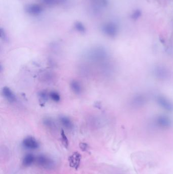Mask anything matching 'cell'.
<instances>
[{"mask_svg":"<svg viewBox=\"0 0 173 174\" xmlns=\"http://www.w3.org/2000/svg\"><path fill=\"white\" fill-rule=\"evenodd\" d=\"M156 102L158 105L164 110L168 112H172L173 111V103L166 97L159 95L156 97Z\"/></svg>","mask_w":173,"mask_h":174,"instance_id":"6da1fadb","label":"cell"},{"mask_svg":"<svg viewBox=\"0 0 173 174\" xmlns=\"http://www.w3.org/2000/svg\"><path fill=\"white\" fill-rule=\"evenodd\" d=\"M154 123L158 127L167 129L172 126V122L170 118L165 115H159L154 120Z\"/></svg>","mask_w":173,"mask_h":174,"instance_id":"7a4b0ae2","label":"cell"},{"mask_svg":"<svg viewBox=\"0 0 173 174\" xmlns=\"http://www.w3.org/2000/svg\"><path fill=\"white\" fill-rule=\"evenodd\" d=\"M102 30L107 36L110 37H114L116 36L118 33V28L116 24L109 22L103 25Z\"/></svg>","mask_w":173,"mask_h":174,"instance_id":"3957f363","label":"cell"},{"mask_svg":"<svg viewBox=\"0 0 173 174\" xmlns=\"http://www.w3.org/2000/svg\"><path fill=\"white\" fill-rule=\"evenodd\" d=\"M154 74L156 78L161 80H165L169 77V71L164 66L156 67L154 70Z\"/></svg>","mask_w":173,"mask_h":174,"instance_id":"277c9868","label":"cell"},{"mask_svg":"<svg viewBox=\"0 0 173 174\" xmlns=\"http://www.w3.org/2000/svg\"><path fill=\"white\" fill-rule=\"evenodd\" d=\"M36 161L38 165L44 168L50 169L53 167V160L44 155L38 156L36 158Z\"/></svg>","mask_w":173,"mask_h":174,"instance_id":"5b68a950","label":"cell"},{"mask_svg":"<svg viewBox=\"0 0 173 174\" xmlns=\"http://www.w3.org/2000/svg\"><path fill=\"white\" fill-rule=\"evenodd\" d=\"M22 145L26 148L31 150H35L39 147L38 141L32 136H28L25 138L22 141Z\"/></svg>","mask_w":173,"mask_h":174,"instance_id":"8992f818","label":"cell"},{"mask_svg":"<svg viewBox=\"0 0 173 174\" xmlns=\"http://www.w3.org/2000/svg\"><path fill=\"white\" fill-rule=\"evenodd\" d=\"M81 159L80 154L77 152H74L69 158V164L71 167H74L77 170L80 164Z\"/></svg>","mask_w":173,"mask_h":174,"instance_id":"52a82bcc","label":"cell"},{"mask_svg":"<svg viewBox=\"0 0 173 174\" xmlns=\"http://www.w3.org/2000/svg\"><path fill=\"white\" fill-rule=\"evenodd\" d=\"M25 10L28 13L32 16H38L42 12V8L37 4H31L27 6Z\"/></svg>","mask_w":173,"mask_h":174,"instance_id":"ba28073f","label":"cell"},{"mask_svg":"<svg viewBox=\"0 0 173 174\" xmlns=\"http://www.w3.org/2000/svg\"><path fill=\"white\" fill-rule=\"evenodd\" d=\"M146 102V98L144 95H136L132 99L130 104L132 107H139L144 105Z\"/></svg>","mask_w":173,"mask_h":174,"instance_id":"9c48e42d","label":"cell"},{"mask_svg":"<svg viewBox=\"0 0 173 174\" xmlns=\"http://www.w3.org/2000/svg\"><path fill=\"white\" fill-rule=\"evenodd\" d=\"M2 93L4 97L10 102H13L15 101L16 98L14 93L12 92L10 88L5 87L3 88Z\"/></svg>","mask_w":173,"mask_h":174,"instance_id":"30bf717a","label":"cell"},{"mask_svg":"<svg viewBox=\"0 0 173 174\" xmlns=\"http://www.w3.org/2000/svg\"><path fill=\"white\" fill-rule=\"evenodd\" d=\"M60 121L65 127L68 129H71L73 127V124L69 118L65 116H61L59 118Z\"/></svg>","mask_w":173,"mask_h":174,"instance_id":"8fae6325","label":"cell"},{"mask_svg":"<svg viewBox=\"0 0 173 174\" xmlns=\"http://www.w3.org/2000/svg\"><path fill=\"white\" fill-rule=\"evenodd\" d=\"M36 161V158L32 154L25 155L22 160V164L24 167H29Z\"/></svg>","mask_w":173,"mask_h":174,"instance_id":"7c38bea8","label":"cell"},{"mask_svg":"<svg viewBox=\"0 0 173 174\" xmlns=\"http://www.w3.org/2000/svg\"><path fill=\"white\" fill-rule=\"evenodd\" d=\"M70 87L73 92L76 94H80L81 93L82 87L80 84L77 81H72L70 83Z\"/></svg>","mask_w":173,"mask_h":174,"instance_id":"4fadbf2b","label":"cell"},{"mask_svg":"<svg viewBox=\"0 0 173 174\" xmlns=\"http://www.w3.org/2000/svg\"><path fill=\"white\" fill-rule=\"evenodd\" d=\"M49 97L54 102H59L60 100V95L57 92L55 91H52L49 94Z\"/></svg>","mask_w":173,"mask_h":174,"instance_id":"5bb4252c","label":"cell"},{"mask_svg":"<svg viewBox=\"0 0 173 174\" xmlns=\"http://www.w3.org/2000/svg\"><path fill=\"white\" fill-rule=\"evenodd\" d=\"M74 26H75V29L80 33H84L85 32V27L81 22L76 23Z\"/></svg>","mask_w":173,"mask_h":174,"instance_id":"9a60e30c","label":"cell"},{"mask_svg":"<svg viewBox=\"0 0 173 174\" xmlns=\"http://www.w3.org/2000/svg\"><path fill=\"white\" fill-rule=\"evenodd\" d=\"M60 135L62 136V141H63V146L65 147L66 148H67L69 145V141L68 140V138H67L66 135H65V133L63 130H62L61 131Z\"/></svg>","mask_w":173,"mask_h":174,"instance_id":"2e32d148","label":"cell"},{"mask_svg":"<svg viewBox=\"0 0 173 174\" xmlns=\"http://www.w3.org/2000/svg\"><path fill=\"white\" fill-rule=\"evenodd\" d=\"M39 96L40 99H41L42 102H45L48 99L49 95L48 96L46 92L41 91L39 93Z\"/></svg>","mask_w":173,"mask_h":174,"instance_id":"e0dca14e","label":"cell"},{"mask_svg":"<svg viewBox=\"0 0 173 174\" xmlns=\"http://www.w3.org/2000/svg\"><path fill=\"white\" fill-rule=\"evenodd\" d=\"M43 123L48 127H52L54 125V123L53 122V121L52 120V119L48 118H45L43 120Z\"/></svg>","mask_w":173,"mask_h":174,"instance_id":"ac0fdd59","label":"cell"},{"mask_svg":"<svg viewBox=\"0 0 173 174\" xmlns=\"http://www.w3.org/2000/svg\"><path fill=\"white\" fill-rule=\"evenodd\" d=\"M141 12L139 10H136L133 13L132 16V18L133 19H137L140 17Z\"/></svg>","mask_w":173,"mask_h":174,"instance_id":"d6986e66","label":"cell"},{"mask_svg":"<svg viewBox=\"0 0 173 174\" xmlns=\"http://www.w3.org/2000/svg\"><path fill=\"white\" fill-rule=\"evenodd\" d=\"M79 147L83 151H85L88 150V146L87 144L84 143H81L79 144Z\"/></svg>","mask_w":173,"mask_h":174,"instance_id":"ffe728a7","label":"cell"},{"mask_svg":"<svg viewBox=\"0 0 173 174\" xmlns=\"http://www.w3.org/2000/svg\"><path fill=\"white\" fill-rule=\"evenodd\" d=\"M43 1L47 4H53L55 2V0H43Z\"/></svg>","mask_w":173,"mask_h":174,"instance_id":"44dd1931","label":"cell"}]
</instances>
